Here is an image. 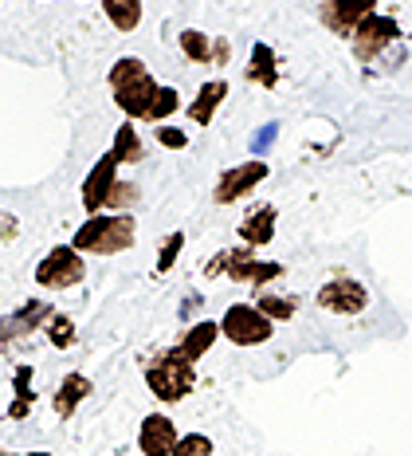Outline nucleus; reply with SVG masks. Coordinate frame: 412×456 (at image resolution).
I'll list each match as a JSON object with an SVG mask.
<instances>
[{
  "mask_svg": "<svg viewBox=\"0 0 412 456\" xmlns=\"http://www.w3.org/2000/svg\"><path fill=\"white\" fill-rule=\"evenodd\" d=\"M110 91L118 99V107L130 114V118H149L153 114V99H158V83H153L149 68L141 60H118L110 68Z\"/></svg>",
  "mask_w": 412,
  "mask_h": 456,
  "instance_id": "f257e3e1",
  "label": "nucleus"
},
{
  "mask_svg": "<svg viewBox=\"0 0 412 456\" xmlns=\"http://www.w3.org/2000/svg\"><path fill=\"white\" fill-rule=\"evenodd\" d=\"M71 248L75 252H94V256H114V252L133 248V216L130 213L91 216V221L75 232Z\"/></svg>",
  "mask_w": 412,
  "mask_h": 456,
  "instance_id": "f03ea898",
  "label": "nucleus"
},
{
  "mask_svg": "<svg viewBox=\"0 0 412 456\" xmlns=\"http://www.w3.org/2000/svg\"><path fill=\"white\" fill-rule=\"evenodd\" d=\"M146 382H149V394L158 397V402H181V397L193 394L197 370H193V362H189V358L174 346V350L158 354V358H153V362L146 366Z\"/></svg>",
  "mask_w": 412,
  "mask_h": 456,
  "instance_id": "7ed1b4c3",
  "label": "nucleus"
},
{
  "mask_svg": "<svg viewBox=\"0 0 412 456\" xmlns=\"http://www.w3.org/2000/svg\"><path fill=\"white\" fill-rule=\"evenodd\" d=\"M220 335L236 342V346H260V342L275 335V322L255 303H232L224 311V319H220Z\"/></svg>",
  "mask_w": 412,
  "mask_h": 456,
  "instance_id": "20e7f679",
  "label": "nucleus"
},
{
  "mask_svg": "<svg viewBox=\"0 0 412 456\" xmlns=\"http://www.w3.org/2000/svg\"><path fill=\"white\" fill-rule=\"evenodd\" d=\"M87 280V264H83V256L71 248V244H60V248H52L40 260V268H36V283L47 291H67L75 288V283Z\"/></svg>",
  "mask_w": 412,
  "mask_h": 456,
  "instance_id": "39448f33",
  "label": "nucleus"
},
{
  "mask_svg": "<svg viewBox=\"0 0 412 456\" xmlns=\"http://www.w3.org/2000/svg\"><path fill=\"white\" fill-rule=\"evenodd\" d=\"M350 40H353V55H358L361 63H373L377 55H385L389 47L400 40V24L392 20V16H377V12H369L366 20L353 28Z\"/></svg>",
  "mask_w": 412,
  "mask_h": 456,
  "instance_id": "423d86ee",
  "label": "nucleus"
},
{
  "mask_svg": "<svg viewBox=\"0 0 412 456\" xmlns=\"http://www.w3.org/2000/svg\"><path fill=\"white\" fill-rule=\"evenodd\" d=\"M319 307L322 311H330V315H361V311L369 307V291H366V283H358V280H350V275H338V280H330V283H322L319 288Z\"/></svg>",
  "mask_w": 412,
  "mask_h": 456,
  "instance_id": "0eeeda50",
  "label": "nucleus"
},
{
  "mask_svg": "<svg viewBox=\"0 0 412 456\" xmlns=\"http://www.w3.org/2000/svg\"><path fill=\"white\" fill-rule=\"evenodd\" d=\"M263 182H267V161H260V158L244 161V166L224 169V174H220V182H216V205L244 201V197L252 193L255 185H263Z\"/></svg>",
  "mask_w": 412,
  "mask_h": 456,
  "instance_id": "6e6552de",
  "label": "nucleus"
},
{
  "mask_svg": "<svg viewBox=\"0 0 412 456\" xmlns=\"http://www.w3.org/2000/svg\"><path fill=\"white\" fill-rule=\"evenodd\" d=\"M114 189H118V158L102 154L99 161H94V169L87 174V182H83V208H87V213L107 208Z\"/></svg>",
  "mask_w": 412,
  "mask_h": 456,
  "instance_id": "1a4fd4ad",
  "label": "nucleus"
},
{
  "mask_svg": "<svg viewBox=\"0 0 412 456\" xmlns=\"http://www.w3.org/2000/svg\"><path fill=\"white\" fill-rule=\"evenodd\" d=\"M177 425L169 421L166 413H149L146 421H141V433H138V449L146 456H174L177 452Z\"/></svg>",
  "mask_w": 412,
  "mask_h": 456,
  "instance_id": "9d476101",
  "label": "nucleus"
},
{
  "mask_svg": "<svg viewBox=\"0 0 412 456\" xmlns=\"http://www.w3.org/2000/svg\"><path fill=\"white\" fill-rule=\"evenodd\" d=\"M373 8H377V0H326L322 4V24L330 28V32H338V36H353V28L366 20Z\"/></svg>",
  "mask_w": 412,
  "mask_h": 456,
  "instance_id": "9b49d317",
  "label": "nucleus"
},
{
  "mask_svg": "<svg viewBox=\"0 0 412 456\" xmlns=\"http://www.w3.org/2000/svg\"><path fill=\"white\" fill-rule=\"evenodd\" d=\"M275 221H279V213H275V205H255L252 213L239 221V240L247 244V248H260V244H271L275 240Z\"/></svg>",
  "mask_w": 412,
  "mask_h": 456,
  "instance_id": "f8f14e48",
  "label": "nucleus"
},
{
  "mask_svg": "<svg viewBox=\"0 0 412 456\" xmlns=\"http://www.w3.org/2000/svg\"><path fill=\"white\" fill-rule=\"evenodd\" d=\"M228 99V83L224 79H213V83H205V87L197 91V99L189 102V118L197 122V126H208L213 122V114L220 110V102Z\"/></svg>",
  "mask_w": 412,
  "mask_h": 456,
  "instance_id": "ddd939ff",
  "label": "nucleus"
},
{
  "mask_svg": "<svg viewBox=\"0 0 412 456\" xmlns=\"http://www.w3.org/2000/svg\"><path fill=\"white\" fill-rule=\"evenodd\" d=\"M220 338V322H213V319H200V322H193V327L185 330V338H181V354L189 358V362H197V358H205L208 350H213V342Z\"/></svg>",
  "mask_w": 412,
  "mask_h": 456,
  "instance_id": "4468645a",
  "label": "nucleus"
},
{
  "mask_svg": "<svg viewBox=\"0 0 412 456\" xmlns=\"http://www.w3.org/2000/svg\"><path fill=\"white\" fill-rule=\"evenodd\" d=\"M91 394V378H83V374H67L63 378V386H60V394H55V417H71L75 410H79V402Z\"/></svg>",
  "mask_w": 412,
  "mask_h": 456,
  "instance_id": "2eb2a0df",
  "label": "nucleus"
},
{
  "mask_svg": "<svg viewBox=\"0 0 412 456\" xmlns=\"http://www.w3.org/2000/svg\"><path fill=\"white\" fill-rule=\"evenodd\" d=\"M52 315H55V311L47 307V303H28L24 311H16V315L8 319L4 327H0V338H16V335H28V330L36 327V322H40V319H52Z\"/></svg>",
  "mask_w": 412,
  "mask_h": 456,
  "instance_id": "dca6fc26",
  "label": "nucleus"
},
{
  "mask_svg": "<svg viewBox=\"0 0 412 456\" xmlns=\"http://www.w3.org/2000/svg\"><path fill=\"white\" fill-rule=\"evenodd\" d=\"M247 79L260 83V87H275V79H279V68H275V52H271L267 44H255V47H252Z\"/></svg>",
  "mask_w": 412,
  "mask_h": 456,
  "instance_id": "f3484780",
  "label": "nucleus"
},
{
  "mask_svg": "<svg viewBox=\"0 0 412 456\" xmlns=\"http://www.w3.org/2000/svg\"><path fill=\"white\" fill-rule=\"evenodd\" d=\"M255 307L263 311L271 322H287V319H295V311H299V299L295 296H279V291H255Z\"/></svg>",
  "mask_w": 412,
  "mask_h": 456,
  "instance_id": "a211bd4d",
  "label": "nucleus"
},
{
  "mask_svg": "<svg viewBox=\"0 0 412 456\" xmlns=\"http://www.w3.org/2000/svg\"><path fill=\"white\" fill-rule=\"evenodd\" d=\"M110 154L118 158V166H133V161H141L146 146H141V138H138V130H133V122H122V126H118Z\"/></svg>",
  "mask_w": 412,
  "mask_h": 456,
  "instance_id": "6ab92c4d",
  "label": "nucleus"
},
{
  "mask_svg": "<svg viewBox=\"0 0 412 456\" xmlns=\"http://www.w3.org/2000/svg\"><path fill=\"white\" fill-rule=\"evenodd\" d=\"M102 12L118 32H133L141 24V0H102Z\"/></svg>",
  "mask_w": 412,
  "mask_h": 456,
  "instance_id": "aec40b11",
  "label": "nucleus"
},
{
  "mask_svg": "<svg viewBox=\"0 0 412 456\" xmlns=\"http://www.w3.org/2000/svg\"><path fill=\"white\" fill-rule=\"evenodd\" d=\"M181 52H185L193 63H213V40H208L205 32H197V28H185V32H181Z\"/></svg>",
  "mask_w": 412,
  "mask_h": 456,
  "instance_id": "412c9836",
  "label": "nucleus"
},
{
  "mask_svg": "<svg viewBox=\"0 0 412 456\" xmlns=\"http://www.w3.org/2000/svg\"><path fill=\"white\" fill-rule=\"evenodd\" d=\"M28 382H32V366H20L16 370V402L8 410V417H24L32 410V389H28Z\"/></svg>",
  "mask_w": 412,
  "mask_h": 456,
  "instance_id": "4be33fe9",
  "label": "nucleus"
},
{
  "mask_svg": "<svg viewBox=\"0 0 412 456\" xmlns=\"http://www.w3.org/2000/svg\"><path fill=\"white\" fill-rule=\"evenodd\" d=\"M47 338H52V346H71L75 342V322L67 319V315H52L47 319Z\"/></svg>",
  "mask_w": 412,
  "mask_h": 456,
  "instance_id": "5701e85b",
  "label": "nucleus"
},
{
  "mask_svg": "<svg viewBox=\"0 0 412 456\" xmlns=\"http://www.w3.org/2000/svg\"><path fill=\"white\" fill-rule=\"evenodd\" d=\"M174 456H213V436L205 433H185L177 441V452Z\"/></svg>",
  "mask_w": 412,
  "mask_h": 456,
  "instance_id": "b1692460",
  "label": "nucleus"
},
{
  "mask_svg": "<svg viewBox=\"0 0 412 456\" xmlns=\"http://www.w3.org/2000/svg\"><path fill=\"white\" fill-rule=\"evenodd\" d=\"M174 110H181V91L177 87H158V99H153V114H149V118L161 122V118H169Z\"/></svg>",
  "mask_w": 412,
  "mask_h": 456,
  "instance_id": "393cba45",
  "label": "nucleus"
},
{
  "mask_svg": "<svg viewBox=\"0 0 412 456\" xmlns=\"http://www.w3.org/2000/svg\"><path fill=\"white\" fill-rule=\"evenodd\" d=\"M181 248H185V232H169V240L161 244V256H158V275H166L169 268H174V260L181 256Z\"/></svg>",
  "mask_w": 412,
  "mask_h": 456,
  "instance_id": "a878e982",
  "label": "nucleus"
},
{
  "mask_svg": "<svg viewBox=\"0 0 412 456\" xmlns=\"http://www.w3.org/2000/svg\"><path fill=\"white\" fill-rule=\"evenodd\" d=\"M158 142H161L166 150H185V146H189L185 130H177V126H161V130H158Z\"/></svg>",
  "mask_w": 412,
  "mask_h": 456,
  "instance_id": "bb28decb",
  "label": "nucleus"
},
{
  "mask_svg": "<svg viewBox=\"0 0 412 456\" xmlns=\"http://www.w3.org/2000/svg\"><path fill=\"white\" fill-rule=\"evenodd\" d=\"M275 134H279V126H275V122H267L263 130H255V138H252V150H255V154H263V150L271 146V138H275Z\"/></svg>",
  "mask_w": 412,
  "mask_h": 456,
  "instance_id": "cd10ccee",
  "label": "nucleus"
},
{
  "mask_svg": "<svg viewBox=\"0 0 412 456\" xmlns=\"http://www.w3.org/2000/svg\"><path fill=\"white\" fill-rule=\"evenodd\" d=\"M28 456H52V452H28Z\"/></svg>",
  "mask_w": 412,
  "mask_h": 456,
  "instance_id": "c85d7f7f",
  "label": "nucleus"
},
{
  "mask_svg": "<svg viewBox=\"0 0 412 456\" xmlns=\"http://www.w3.org/2000/svg\"><path fill=\"white\" fill-rule=\"evenodd\" d=\"M0 456H4V452H0Z\"/></svg>",
  "mask_w": 412,
  "mask_h": 456,
  "instance_id": "c756f323",
  "label": "nucleus"
}]
</instances>
